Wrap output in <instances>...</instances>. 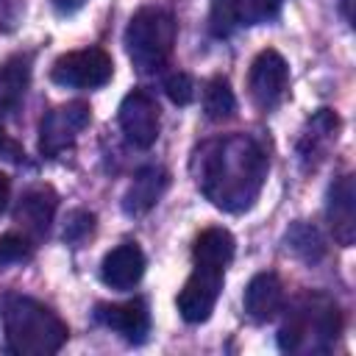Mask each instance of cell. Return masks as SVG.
Segmentation results:
<instances>
[{
	"instance_id": "cell-2",
	"label": "cell",
	"mask_w": 356,
	"mask_h": 356,
	"mask_svg": "<svg viewBox=\"0 0 356 356\" xmlns=\"http://www.w3.org/2000/svg\"><path fill=\"white\" fill-rule=\"evenodd\" d=\"M342 331V314L334 298L323 292L300 295L278 328V348L284 353H328Z\"/></svg>"
},
{
	"instance_id": "cell-30",
	"label": "cell",
	"mask_w": 356,
	"mask_h": 356,
	"mask_svg": "<svg viewBox=\"0 0 356 356\" xmlns=\"http://www.w3.org/2000/svg\"><path fill=\"white\" fill-rule=\"evenodd\" d=\"M342 14H345V19H348V22L353 19V14H350V0H342Z\"/></svg>"
},
{
	"instance_id": "cell-21",
	"label": "cell",
	"mask_w": 356,
	"mask_h": 356,
	"mask_svg": "<svg viewBox=\"0 0 356 356\" xmlns=\"http://www.w3.org/2000/svg\"><path fill=\"white\" fill-rule=\"evenodd\" d=\"M245 19V0H211L209 31L217 39H228Z\"/></svg>"
},
{
	"instance_id": "cell-1",
	"label": "cell",
	"mask_w": 356,
	"mask_h": 356,
	"mask_svg": "<svg viewBox=\"0 0 356 356\" xmlns=\"http://www.w3.org/2000/svg\"><path fill=\"white\" fill-rule=\"evenodd\" d=\"M267 153L250 134H228L203 142L192 156L197 189L222 211H245L256 203L267 178Z\"/></svg>"
},
{
	"instance_id": "cell-18",
	"label": "cell",
	"mask_w": 356,
	"mask_h": 356,
	"mask_svg": "<svg viewBox=\"0 0 356 356\" xmlns=\"http://www.w3.org/2000/svg\"><path fill=\"white\" fill-rule=\"evenodd\" d=\"M234 236L225 228H206L197 234L192 245V261L195 264H211V267H228L234 259Z\"/></svg>"
},
{
	"instance_id": "cell-8",
	"label": "cell",
	"mask_w": 356,
	"mask_h": 356,
	"mask_svg": "<svg viewBox=\"0 0 356 356\" xmlns=\"http://www.w3.org/2000/svg\"><path fill=\"white\" fill-rule=\"evenodd\" d=\"M286 83H289V67L284 61V56L273 47L261 50L248 72V89H250V100L256 103L259 111H273L284 95H286Z\"/></svg>"
},
{
	"instance_id": "cell-28",
	"label": "cell",
	"mask_w": 356,
	"mask_h": 356,
	"mask_svg": "<svg viewBox=\"0 0 356 356\" xmlns=\"http://www.w3.org/2000/svg\"><path fill=\"white\" fill-rule=\"evenodd\" d=\"M83 3H86V0H50V6L56 8V14H61V17L75 14V11H78Z\"/></svg>"
},
{
	"instance_id": "cell-22",
	"label": "cell",
	"mask_w": 356,
	"mask_h": 356,
	"mask_svg": "<svg viewBox=\"0 0 356 356\" xmlns=\"http://www.w3.org/2000/svg\"><path fill=\"white\" fill-rule=\"evenodd\" d=\"M33 256V239L25 234H3L0 236V264H22Z\"/></svg>"
},
{
	"instance_id": "cell-9",
	"label": "cell",
	"mask_w": 356,
	"mask_h": 356,
	"mask_svg": "<svg viewBox=\"0 0 356 356\" xmlns=\"http://www.w3.org/2000/svg\"><path fill=\"white\" fill-rule=\"evenodd\" d=\"M120 128L134 147H150L159 139L161 111L147 89H131L120 103Z\"/></svg>"
},
{
	"instance_id": "cell-17",
	"label": "cell",
	"mask_w": 356,
	"mask_h": 356,
	"mask_svg": "<svg viewBox=\"0 0 356 356\" xmlns=\"http://www.w3.org/2000/svg\"><path fill=\"white\" fill-rule=\"evenodd\" d=\"M31 53H14L0 64V111H17L31 83Z\"/></svg>"
},
{
	"instance_id": "cell-13",
	"label": "cell",
	"mask_w": 356,
	"mask_h": 356,
	"mask_svg": "<svg viewBox=\"0 0 356 356\" xmlns=\"http://www.w3.org/2000/svg\"><path fill=\"white\" fill-rule=\"evenodd\" d=\"M245 314L253 323H270L284 309V284L275 273H256L245 286Z\"/></svg>"
},
{
	"instance_id": "cell-5",
	"label": "cell",
	"mask_w": 356,
	"mask_h": 356,
	"mask_svg": "<svg viewBox=\"0 0 356 356\" xmlns=\"http://www.w3.org/2000/svg\"><path fill=\"white\" fill-rule=\"evenodd\" d=\"M111 75H114V61L103 47H83L64 53L50 67V78L58 86H70V89H97L106 86Z\"/></svg>"
},
{
	"instance_id": "cell-20",
	"label": "cell",
	"mask_w": 356,
	"mask_h": 356,
	"mask_svg": "<svg viewBox=\"0 0 356 356\" xmlns=\"http://www.w3.org/2000/svg\"><path fill=\"white\" fill-rule=\"evenodd\" d=\"M203 111L211 122H222V120L234 117L236 97H234V89H231L228 78L214 75V78L206 81V86H203Z\"/></svg>"
},
{
	"instance_id": "cell-23",
	"label": "cell",
	"mask_w": 356,
	"mask_h": 356,
	"mask_svg": "<svg viewBox=\"0 0 356 356\" xmlns=\"http://www.w3.org/2000/svg\"><path fill=\"white\" fill-rule=\"evenodd\" d=\"M164 92L175 106H189L195 100V83L186 72H172L164 78Z\"/></svg>"
},
{
	"instance_id": "cell-6",
	"label": "cell",
	"mask_w": 356,
	"mask_h": 356,
	"mask_svg": "<svg viewBox=\"0 0 356 356\" xmlns=\"http://www.w3.org/2000/svg\"><path fill=\"white\" fill-rule=\"evenodd\" d=\"M89 120H92V111L83 100H72L50 108L39 122V153L47 159L58 156L78 139V134L89 125Z\"/></svg>"
},
{
	"instance_id": "cell-3",
	"label": "cell",
	"mask_w": 356,
	"mask_h": 356,
	"mask_svg": "<svg viewBox=\"0 0 356 356\" xmlns=\"http://www.w3.org/2000/svg\"><path fill=\"white\" fill-rule=\"evenodd\" d=\"M6 350L14 356H53L67 342V323L33 298L14 295L3 309Z\"/></svg>"
},
{
	"instance_id": "cell-29",
	"label": "cell",
	"mask_w": 356,
	"mask_h": 356,
	"mask_svg": "<svg viewBox=\"0 0 356 356\" xmlns=\"http://www.w3.org/2000/svg\"><path fill=\"white\" fill-rule=\"evenodd\" d=\"M8 197H11V178L6 172H0V214L8 206Z\"/></svg>"
},
{
	"instance_id": "cell-25",
	"label": "cell",
	"mask_w": 356,
	"mask_h": 356,
	"mask_svg": "<svg viewBox=\"0 0 356 356\" xmlns=\"http://www.w3.org/2000/svg\"><path fill=\"white\" fill-rule=\"evenodd\" d=\"M284 0H248L245 6V14L253 19V22H267L273 17H278Z\"/></svg>"
},
{
	"instance_id": "cell-27",
	"label": "cell",
	"mask_w": 356,
	"mask_h": 356,
	"mask_svg": "<svg viewBox=\"0 0 356 356\" xmlns=\"http://www.w3.org/2000/svg\"><path fill=\"white\" fill-rule=\"evenodd\" d=\"M0 156H3V159H8V161H22V159H25V153H22L19 142H14V139L6 134V128H3V125H0Z\"/></svg>"
},
{
	"instance_id": "cell-24",
	"label": "cell",
	"mask_w": 356,
	"mask_h": 356,
	"mask_svg": "<svg viewBox=\"0 0 356 356\" xmlns=\"http://www.w3.org/2000/svg\"><path fill=\"white\" fill-rule=\"evenodd\" d=\"M92 228H95V214L78 209V211H72V214L67 217V225H64V242L78 245V242H83V239L92 234Z\"/></svg>"
},
{
	"instance_id": "cell-7",
	"label": "cell",
	"mask_w": 356,
	"mask_h": 356,
	"mask_svg": "<svg viewBox=\"0 0 356 356\" xmlns=\"http://www.w3.org/2000/svg\"><path fill=\"white\" fill-rule=\"evenodd\" d=\"M222 278L225 270L222 267H211V264H195L192 275L186 278V284L178 292V312L186 323L197 325L206 323L217 306L220 289H222Z\"/></svg>"
},
{
	"instance_id": "cell-14",
	"label": "cell",
	"mask_w": 356,
	"mask_h": 356,
	"mask_svg": "<svg viewBox=\"0 0 356 356\" xmlns=\"http://www.w3.org/2000/svg\"><path fill=\"white\" fill-rule=\"evenodd\" d=\"M167 186H170V172H167L164 167H159V164L142 167V170L134 175V181H131V186L125 189V195H122V209H125V214H134V217L147 214V211L161 200V195L167 192Z\"/></svg>"
},
{
	"instance_id": "cell-15",
	"label": "cell",
	"mask_w": 356,
	"mask_h": 356,
	"mask_svg": "<svg viewBox=\"0 0 356 356\" xmlns=\"http://www.w3.org/2000/svg\"><path fill=\"white\" fill-rule=\"evenodd\" d=\"M337 131H339V117L331 108H317L298 139L300 161L306 167H317V161L325 159V150L331 147V142H337Z\"/></svg>"
},
{
	"instance_id": "cell-4",
	"label": "cell",
	"mask_w": 356,
	"mask_h": 356,
	"mask_svg": "<svg viewBox=\"0 0 356 356\" xmlns=\"http://www.w3.org/2000/svg\"><path fill=\"white\" fill-rule=\"evenodd\" d=\"M175 19L167 8L142 6L125 28V50L139 72H159L167 67L175 47Z\"/></svg>"
},
{
	"instance_id": "cell-19",
	"label": "cell",
	"mask_w": 356,
	"mask_h": 356,
	"mask_svg": "<svg viewBox=\"0 0 356 356\" xmlns=\"http://www.w3.org/2000/svg\"><path fill=\"white\" fill-rule=\"evenodd\" d=\"M284 242H286V250H292L306 264H317L325 256V239L317 231V225H312V222H303V220L292 222Z\"/></svg>"
},
{
	"instance_id": "cell-12",
	"label": "cell",
	"mask_w": 356,
	"mask_h": 356,
	"mask_svg": "<svg viewBox=\"0 0 356 356\" xmlns=\"http://www.w3.org/2000/svg\"><path fill=\"white\" fill-rule=\"evenodd\" d=\"M95 320L117 334H122L128 342H145L150 331V312L145 300H125V303H97Z\"/></svg>"
},
{
	"instance_id": "cell-10",
	"label": "cell",
	"mask_w": 356,
	"mask_h": 356,
	"mask_svg": "<svg viewBox=\"0 0 356 356\" xmlns=\"http://www.w3.org/2000/svg\"><path fill=\"white\" fill-rule=\"evenodd\" d=\"M58 209V195L47 184H36L22 192L17 209H14V222H19L22 234L31 236L33 242L42 239L53 222V214Z\"/></svg>"
},
{
	"instance_id": "cell-26",
	"label": "cell",
	"mask_w": 356,
	"mask_h": 356,
	"mask_svg": "<svg viewBox=\"0 0 356 356\" xmlns=\"http://www.w3.org/2000/svg\"><path fill=\"white\" fill-rule=\"evenodd\" d=\"M25 3L22 0H0V31H14L22 19Z\"/></svg>"
},
{
	"instance_id": "cell-11",
	"label": "cell",
	"mask_w": 356,
	"mask_h": 356,
	"mask_svg": "<svg viewBox=\"0 0 356 356\" xmlns=\"http://www.w3.org/2000/svg\"><path fill=\"white\" fill-rule=\"evenodd\" d=\"M325 214H328L334 239L342 248H350L353 239H356V186H353L350 172L334 178V184L328 186Z\"/></svg>"
},
{
	"instance_id": "cell-16",
	"label": "cell",
	"mask_w": 356,
	"mask_h": 356,
	"mask_svg": "<svg viewBox=\"0 0 356 356\" xmlns=\"http://www.w3.org/2000/svg\"><path fill=\"white\" fill-rule=\"evenodd\" d=\"M142 273H145V253L134 242L117 245L114 250L106 253L100 264V278L111 289H131L134 284H139Z\"/></svg>"
}]
</instances>
